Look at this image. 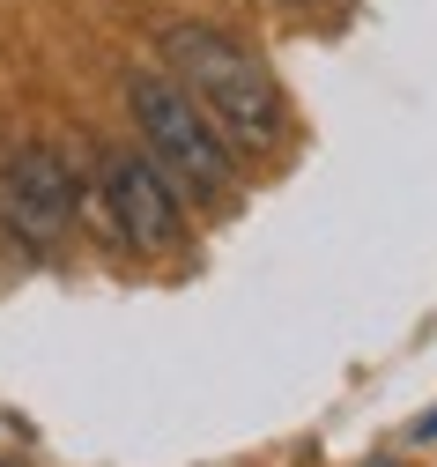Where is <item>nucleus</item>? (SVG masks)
I'll return each instance as SVG.
<instances>
[{"mask_svg":"<svg viewBox=\"0 0 437 467\" xmlns=\"http://www.w3.org/2000/svg\"><path fill=\"white\" fill-rule=\"evenodd\" d=\"M156 67H171L185 82V97L230 134L237 156H282L289 149V134H297L289 97L237 30H223L208 16H171L156 30Z\"/></svg>","mask_w":437,"mask_h":467,"instance_id":"f257e3e1","label":"nucleus"},{"mask_svg":"<svg viewBox=\"0 0 437 467\" xmlns=\"http://www.w3.org/2000/svg\"><path fill=\"white\" fill-rule=\"evenodd\" d=\"M127 111L141 149L163 163V179L185 193V208H230L237 201V149L208 111L185 97L171 67H127Z\"/></svg>","mask_w":437,"mask_h":467,"instance_id":"f03ea898","label":"nucleus"},{"mask_svg":"<svg viewBox=\"0 0 437 467\" xmlns=\"http://www.w3.org/2000/svg\"><path fill=\"white\" fill-rule=\"evenodd\" d=\"M97 171H104V201H111L127 253H141V260L193 253V208H185V193L163 179V163L149 149H97Z\"/></svg>","mask_w":437,"mask_h":467,"instance_id":"7ed1b4c3","label":"nucleus"},{"mask_svg":"<svg viewBox=\"0 0 437 467\" xmlns=\"http://www.w3.org/2000/svg\"><path fill=\"white\" fill-rule=\"evenodd\" d=\"M0 223H8L30 253L68 245V230L82 223V171L37 134L8 141L0 149Z\"/></svg>","mask_w":437,"mask_h":467,"instance_id":"20e7f679","label":"nucleus"},{"mask_svg":"<svg viewBox=\"0 0 437 467\" xmlns=\"http://www.w3.org/2000/svg\"><path fill=\"white\" fill-rule=\"evenodd\" d=\"M275 8H289V16H311V8H334V0H275Z\"/></svg>","mask_w":437,"mask_h":467,"instance_id":"39448f33","label":"nucleus"}]
</instances>
